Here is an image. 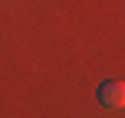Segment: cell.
<instances>
[{
  "instance_id": "6da1fadb",
  "label": "cell",
  "mask_w": 125,
  "mask_h": 118,
  "mask_svg": "<svg viewBox=\"0 0 125 118\" xmlns=\"http://www.w3.org/2000/svg\"><path fill=\"white\" fill-rule=\"evenodd\" d=\"M95 99H99V105H105V108H122L125 105V85L122 82H102L99 92H95Z\"/></svg>"
}]
</instances>
